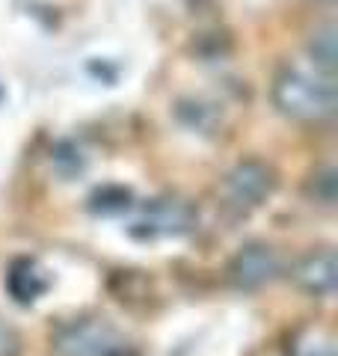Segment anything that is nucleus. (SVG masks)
<instances>
[{
	"instance_id": "6e6552de",
	"label": "nucleus",
	"mask_w": 338,
	"mask_h": 356,
	"mask_svg": "<svg viewBox=\"0 0 338 356\" xmlns=\"http://www.w3.org/2000/svg\"><path fill=\"white\" fill-rule=\"evenodd\" d=\"M309 57L314 63V69H318L321 74L332 77L335 72V27H323L318 33H312L309 39Z\"/></svg>"
},
{
	"instance_id": "20e7f679",
	"label": "nucleus",
	"mask_w": 338,
	"mask_h": 356,
	"mask_svg": "<svg viewBox=\"0 0 338 356\" xmlns=\"http://www.w3.org/2000/svg\"><path fill=\"white\" fill-rule=\"evenodd\" d=\"M196 226V211L193 205L182 202V199H154L143 208V217L134 222L131 235L143 241L152 238H178L187 235Z\"/></svg>"
},
{
	"instance_id": "423d86ee",
	"label": "nucleus",
	"mask_w": 338,
	"mask_h": 356,
	"mask_svg": "<svg viewBox=\"0 0 338 356\" xmlns=\"http://www.w3.org/2000/svg\"><path fill=\"white\" fill-rule=\"evenodd\" d=\"M297 282L314 297H332L338 285V261L332 250L314 252L297 267Z\"/></svg>"
},
{
	"instance_id": "0eeeda50",
	"label": "nucleus",
	"mask_w": 338,
	"mask_h": 356,
	"mask_svg": "<svg viewBox=\"0 0 338 356\" xmlns=\"http://www.w3.org/2000/svg\"><path fill=\"white\" fill-rule=\"evenodd\" d=\"M6 288L18 303H33V300H39V294L48 291V276L39 270L33 259H18L13 270L6 273Z\"/></svg>"
},
{
	"instance_id": "1a4fd4ad",
	"label": "nucleus",
	"mask_w": 338,
	"mask_h": 356,
	"mask_svg": "<svg viewBox=\"0 0 338 356\" xmlns=\"http://www.w3.org/2000/svg\"><path fill=\"white\" fill-rule=\"evenodd\" d=\"M306 196L312 199L314 205H323V208H332L335 199H338V172L332 166H323L309 178V187H306Z\"/></svg>"
},
{
	"instance_id": "f257e3e1",
	"label": "nucleus",
	"mask_w": 338,
	"mask_h": 356,
	"mask_svg": "<svg viewBox=\"0 0 338 356\" xmlns=\"http://www.w3.org/2000/svg\"><path fill=\"white\" fill-rule=\"evenodd\" d=\"M273 104L279 107V113H285L288 119L309 122V125L332 119V113H335L332 77L321 74L318 69H314V74L303 72V69L279 72L273 81Z\"/></svg>"
},
{
	"instance_id": "7ed1b4c3",
	"label": "nucleus",
	"mask_w": 338,
	"mask_h": 356,
	"mask_svg": "<svg viewBox=\"0 0 338 356\" xmlns=\"http://www.w3.org/2000/svg\"><path fill=\"white\" fill-rule=\"evenodd\" d=\"M276 191V175L261 161H243L225 175L223 199L225 208H234L238 214H250L264 199Z\"/></svg>"
},
{
	"instance_id": "f03ea898",
	"label": "nucleus",
	"mask_w": 338,
	"mask_h": 356,
	"mask_svg": "<svg viewBox=\"0 0 338 356\" xmlns=\"http://www.w3.org/2000/svg\"><path fill=\"white\" fill-rule=\"evenodd\" d=\"M122 348V336L98 318L72 321L54 332V350L60 356H116Z\"/></svg>"
},
{
	"instance_id": "39448f33",
	"label": "nucleus",
	"mask_w": 338,
	"mask_h": 356,
	"mask_svg": "<svg viewBox=\"0 0 338 356\" xmlns=\"http://www.w3.org/2000/svg\"><path fill=\"white\" fill-rule=\"evenodd\" d=\"M232 282L241 291H258L279 273V255L267 243H250L232 261Z\"/></svg>"
},
{
	"instance_id": "9d476101",
	"label": "nucleus",
	"mask_w": 338,
	"mask_h": 356,
	"mask_svg": "<svg viewBox=\"0 0 338 356\" xmlns=\"http://www.w3.org/2000/svg\"><path fill=\"white\" fill-rule=\"evenodd\" d=\"M89 208L98 211V214H122V211L131 208V191H125V187H101L92 193Z\"/></svg>"
}]
</instances>
